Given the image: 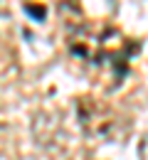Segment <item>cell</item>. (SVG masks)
<instances>
[{"label": "cell", "mask_w": 148, "mask_h": 160, "mask_svg": "<svg viewBox=\"0 0 148 160\" xmlns=\"http://www.w3.org/2000/svg\"><path fill=\"white\" fill-rule=\"evenodd\" d=\"M77 118L82 131L91 138H106L116 128V116L111 106H106L101 99H94V96L77 99Z\"/></svg>", "instance_id": "2"}, {"label": "cell", "mask_w": 148, "mask_h": 160, "mask_svg": "<svg viewBox=\"0 0 148 160\" xmlns=\"http://www.w3.org/2000/svg\"><path fill=\"white\" fill-rule=\"evenodd\" d=\"M67 47L74 57L84 59L91 67H109L114 72L116 84H121L128 74V64L136 52H141V40L126 37L114 25H91L74 22L67 32Z\"/></svg>", "instance_id": "1"}]
</instances>
